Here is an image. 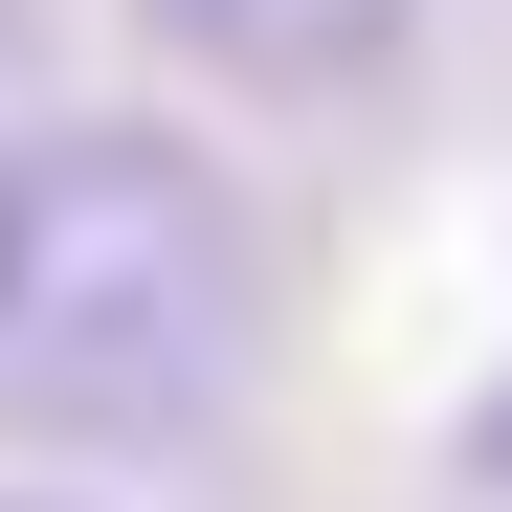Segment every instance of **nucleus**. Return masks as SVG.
<instances>
[{
  "label": "nucleus",
  "mask_w": 512,
  "mask_h": 512,
  "mask_svg": "<svg viewBox=\"0 0 512 512\" xmlns=\"http://www.w3.org/2000/svg\"><path fill=\"white\" fill-rule=\"evenodd\" d=\"M245 312H268V245H245V179L201 134H156V112L0 134V423L179 446L245 357Z\"/></svg>",
  "instance_id": "nucleus-1"
},
{
  "label": "nucleus",
  "mask_w": 512,
  "mask_h": 512,
  "mask_svg": "<svg viewBox=\"0 0 512 512\" xmlns=\"http://www.w3.org/2000/svg\"><path fill=\"white\" fill-rule=\"evenodd\" d=\"M423 0H156V45L223 67V90H379Z\"/></svg>",
  "instance_id": "nucleus-2"
},
{
  "label": "nucleus",
  "mask_w": 512,
  "mask_h": 512,
  "mask_svg": "<svg viewBox=\"0 0 512 512\" xmlns=\"http://www.w3.org/2000/svg\"><path fill=\"white\" fill-rule=\"evenodd\" d=\"M468 490H512V357L468 379Z\"/></svg>",
  "instance_id": "nucleus-3"
},
{
  "label": "nucleus",
  "mask_w": 512,
  "mask_h": 512,
  "mask_svg": "<svg viewBox=\"0 0 512 512\" xmlns=\"http://www.w3.org/2000/svg\"><path fill=\"white\" fill-rule=\"evenodd\" d=\"M0 23H23V0H0Z\"/></svg>",
  "instance_id": "nucleus-4"
},
{
  "label": "nucleus",
  "mask_w": 512,
  "mask_h": 512,
  "mask_svg": "<svg viewBox=\"0 0 512 512\" xmlns=\"http://www.w3.org/2000/svg\"><path fill=\"white\" fill-rule=\"evenodd\" d=\"M0 512H23V490H0Z\"/></svg>",
  "instance_id": "nucleus-5"
}]
</instances>
